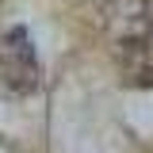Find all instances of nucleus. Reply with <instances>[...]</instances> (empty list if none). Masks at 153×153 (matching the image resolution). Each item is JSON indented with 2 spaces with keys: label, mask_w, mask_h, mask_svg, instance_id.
<instances>
[{
  "label": "nucleus",
  "mask_w": 153,
  "mask_h": 153,
  "mask_svg": "<svg viewBox=\"0 0 153 153\" xmlns=\"http://www.w3.org/2000/svg\"><path fill=\"white\" fill-rule=\"evenodd\" d=\"M0 76H4V88L19 96L38 88L42 65H38V50L27 27H8V35L0 38Z\"/></svg>",
  "instance_id": "nucleus-1"
},
{
  "label": "nucleus",
  "mask_w": 153,
  "mask_h": 153,
  "mask_svg": "<svg viewBox=\"0 0 153 153\" xmlns=\"http://www.w3.org/2000/svg\"><path fill=\"white\" fill-rule=\"evenodd\" d=\"M119 65L130 84L153 88V19L146 8L130 16V27H119Z\"/></svg>",
  "instance_id": "nucleus-2"
}]
</instances>
